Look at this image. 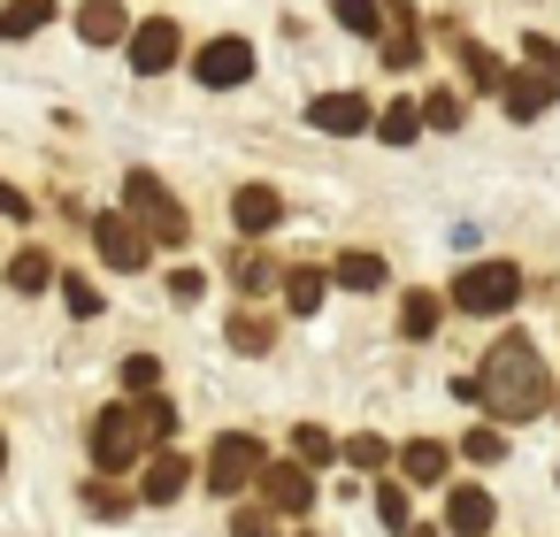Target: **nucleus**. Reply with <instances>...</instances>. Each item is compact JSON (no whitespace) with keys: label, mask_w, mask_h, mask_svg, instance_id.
<instances>
[{"label":"nucleus","mask_w":560,"mask_h":537,"mask_svg":"<svg viewBox=\"0 0 560 537\" xmlns=\"http://www.w3.org/2000/svg\"><path fill=\"white\" fill-rule=\"evenodd\" d=\"M231 284L238 292H261V284H277V261L269 254H231Z\"/></svg>","instance_id":"nucleus-27"},{"label":"nucleus","mask_w":560,"mask_h":537,"mask_svg":"<svg viewBox=\"0 0 560 537\" xmlns=\"http://www.w3.org/2000/svg\"><path fill=\"white\" fill-rule=\"evenodd\" d=\"M85 506L93 514H131V491H116V476H93L85 483Z\"/></svg>","instance_id":"nucleus-30"},{"label":"nucleus","mask_w":560,"mask_h":537,"mask_svg":"<svg viewBox=\"0 0 560 537\" xmlns=\"http://www.w3.org/2000/svg\"><path fill=\"white\" fill-rule=\"evenodd\" d=\"M323 292H330V277H323V269H292V277H284V307H292V315H315V307H323Z\"/></svg>","instance_id":"nucleus-23"},{"label":"nucleus","mask_w":560,"mask_h":537,"mask_svg":"<svg viewBox=\"0 0 560 537\" xmlns=\"http://www.w3.org/2000/svg\"><path fill=\"white\" fill-rule=\"evenodd\" d=\"M292 460L323 468V460H338V437H330V430H315V422H300V430H292Z\"/></svg>","instance_id":"nucleus-26"},{"label":"nucleus","mask_w":560,"mask_h":537,"mask_svg":"<svg viewBox=\"0 0 560 537\" xmlns=\"http://www.w3.org/2000/svg\"><path fill=\"white\" fill-rule=\"evenodd\" d=\"M131 70L139 78H162V70H177V55H185V32L170 24V16H147V24H131Z\"/></svg>","instance_id":"nucleus-7"},{"label":"nucleus","mask_w":560,"mask_h":537,"mask_svg":"<svg viewBox=\"0 0 560 537\" xmlns=\"http://www.w3.org/2000/svg\"><path fill=\"white\" fill-rule=\"evenodd\" d=\"M139 422H147V437H154V445H170V437H177V407H170L162 392H147V399H139Z\"/></svg>","instance_id":"nucleus-28"},{"label":"nucleus","mask_w":560,"mask_h":537,"mask_svg":"<svg viewBox=\"0 0 560 537\" xmlns=\"http://www.w3.org/2000/svg\"><path fill=\"white\" fill-rule=\"evenodd\" d=\"M514 300H522V269L514 261H468L453 277V307H468V315H506Z\"/></svg>","instance_id":"nucleus-4"},{"label":"nucleus","mask_w":560,"mask_h":537,"mask_svg":"<svg viewBox=\"0 0 560 537\" xmlns=\"http://www.w3.org/2000/svg\"><path fill=\"white\" fill-rule=\"evenodd\" d=\"M231 223H238L246 238H254V231H277V223H284V200H277L269 185H238V192H231Z\"/></svg>","instance_id":"nucleus-12"},{"label":"nucleus","mask_w":560,"mask_h":537,"mask_svg":"<svg viewBox=\"0 0 560 537\" xmlns=\"http://www.w3.org/2000/svg\"><path fill=\"white\" fill-rule=\"evenodd\" d=\"M47 24H55V0H9V9H0V39H32Z\"/></svg>","instance_id":"nucleus-17"},{"label":"nucleus","mask_w":560,"mask_h":537,"mask_svg":"<svg viewBox=\"0 0 560 537\" xmlns=\"http://www.w3.org/2000/svg\"><path fill=\"white\" fill-rule=\"evenodd\" d=\"M460 78H468L476 93H499V85H506V62H499L491 47H460Z\"/></svg>","instance_id":"nucleus-22"},{"label":"nucleus","mask_w":560,"mask_h":537,"mask_svg":"<svg viewBox=\"0 0 560 537\" xmlns=\"http://www.w3.org/2000/svg\"><path fill=\"white\" fill-rule=\"evenodd\" d=\"M438 323H445V300L438 292H407L399 300V338H438Z\"/></svg>","instance_id":"nucleus-16"},{"label":"nucleus","mask_w":560,"mask_h":537,"mask_svg":"<svg viewBox=\"0 0 560 537\" xmlns=\"http://www.w3.org/2000/svg\"><path fill=\"white\" fill-rule=\"evenodd\" d=\"M0 468H9V437H0Z\"/></svg>","instance_id":"nucleus-41"},{"label":"nucleus","mask_w":560,"mask_h":537,"mask_svg":"<svg viewBox=\"0 0 560 537\" xmlns=\"http://www.w3.org/2000/svg\"><path fill=\"white\" fill-rule=\"evenodd\" d=\"M93 254L108 261V269H124V277H139L147 261H154V238L131 223V215H93Z\"/></svg>","instance_id":"nucleus-6"},{"label":"nucleus","mask_w":560,"mask_h":537,"mask_svg":"<svg viewBox=\"0 0 560 537\" xmlns=\"http://www.w3.org/2000/svg\"><path fill=\"white\" fill-rule=\"evenodd\" d=\"M0 215H32V200H24L16 185H0Z\"/></svg>","instance_id":"nucleus-39"},{"label":"nucleus","mask_w":560,"mask_h":537,"mask_svg":"<svg viewBox=\"0 0 560 537\" xmlns=\"http://www.w3.org/2000/svg\"><path fill=\"white\" fill-rule=\"evenodd\" d=\"M231 346H238V353H269V346H277V323L238 307V315H231Z\"/></svg>","instance_id":"nucleus-25"},{"label":"nucleus","mask_w":560,"mask_h":537,"mask_svg":"<svg viewBox=\"0 0 560 537\" xmlns=\"http://www.w3.org/2000/svg\"><path fill=\"white\" fill-rule=\"evenodd\" d=\"M116 376H124V392H131V399H147V392L162 384V361H154V353H131V361H124Z\"/></svg>","instance_id":"nucleus-29"},{"label":"nucleus","mask_w":560,"mask_h":537,"mask_svg":"<svg viewBox=\"0 0 560 537\" xmlns=\"http://www.w3.org/2000/svg\"><path fill=\"white\" fill-rule=\"evenodd\" d=\"M78 39H85V47H124V39H131L124 0H85V9H78Z\"/></svg>","instance_id":"nucleus-11"},{"label":"nucleus","mask_w":560,"mask_h":537,"mask_svg":"<svg viewBox=\"0 0 560 537\" xmlns=\"http://www.w3.org/2000/svg\"><path fill=\"white\" fill-rule=\"evenodd\" d=\"M376 522L407 537V522H415V514H407V483H384V491H376Z\"/></svg>","instance_id":"nucleus-31"},{"label":"nucleus","mask_w":560,"mask_h":537,"mask_svg":"<svg viewBox=\"0 0 560 537\" xmlns=\"http://www.w3.org/2000/svg\"><path fill=\"white\" fill-rule=\"evenodd\" d=\"M261 468H269V460H261V437H254V430H223L215 453H208V491H215V499H238L246 483H261Z\"/></svg>","instance_id":"nucleus-5"},{"label":"nucleus","mask_w":560,"mask_h":537,"mask_svg":"<svg viewBox=\"0 0 560 537\" xmlns=\"http://www.w3.org/2000/svg\"><path fill=\"white\" fill-rule=\"evenodd\" d=\"M231 537H277V506H238L231 514Z\"/></svg>","instance_id":"nucleus-33"},{"label":"nucleus","mask_w":560,"mask_h":537,"mask_svg":"<svg viewBox=\"0 0 560 537\" xmlns=\"http://www.w3.org/2000/svg\"><path fill=\"white\" fill-rule=\"evenodd\" d=\"M124 215H131L154 246H185V238H192V215L170 200V185H162L154 170H131V177H124Z\"/></svg>","instance_id":"nucleus-2"},{"label":"nucleus","mask_w":560,"mask_h":537,"mask_svg":"<svg viewBox=\"0 0 560 537\" xmlns=\"http://www.w3.org/2000/svg\"><path fill=\"white\" fill-rule=\"evenodd\" d=\"M499 93H506V116H514V124H529V116L552 101V78H545V70H529V78H506Z\"/></svg>","instance_id":"nucleus-15"},{"label":"nucleus","mask_w":560,"mask_h":537,"mask_svg":"<svg viewBox=\"0 0 560 537\" xmlns=\"http://www.w3.org/2000/svg\"><path fill=\"white\" fill-rule=\"evenodd\" d=\"M185 483H192V460L162 445V453L147 460V499H154V506H170V499H185Z\"/></svg>","instance_id":"nucleus-14"},{"label":"nucleus","mask_w":560,"mask_h":537,"mask_svg":"<svg viewBox=\"0 0 560 537\" xmlns=\"http://www.w3.org/2000/svg\"><path fill=\"white\" fill-rule=\"evenodd\" d=\"M422 124L430 131H460V93H430L422 101Z\"/></svg>","instance_id":"nucleus-32"},{"label":"nucleus","mask_w":560,"mask_h":537,"mask_svg":"<svg viewBox=\"0 0 560 537\" xmlns=\"http://www.w3.org/2000/svg\"><path fill=\"white\" fill-rule=\"evenodd\" d=\"M415 131H422V101H392V108H376V139H384V147H415Z\"/></svg>","instance_id":"nucleus-18"},{"label":"nucleus","mask_w":560,"mask_h":537,"mask_svg":"<svg viewBox=\"0 0 560 537\" xmlns=\"http://www.w3.org/2000/svg\"><path fill=\"white\" fill-rule=\"evenodd\" d=\"M445 529H453V537H491V491L460 483V491L445 499Z\"/></svg>","instance_id":"nucleus-13"},{"label":"nucleus","mask_w":560,"mask_h":537,"mask_svg":"<svg viewBox=\"0 0 560 537\" xmlns=\"http://www.w3.org/2000/svg\"><path fill=\"white\" fill-rule=\"evenodd\" d=\"M460 453H468V460H499V453H506V437L483 422V430H468V437H460Z\"/></svg>","instance_id":"nucleus-37"},{"label":"nucleus","mask_w":560,"mask_h":537,"mask_svg":"<svg viewBox=\"0 0 560 537\" xmlns=\"http://www.w3.org/2000/svg\"><path fill=\"white\" fill-rule=\"evenodd\" d=\"M346 460H353V468H384V460H392V445H384V437H353V445H346Z\"/></svg>","instance_id":"nucleus-38"},{"label":"nucleus","mask_w":560,"mask_h":537,"mask_svg":"<svg viewBox=\"0 0 560 537\" xmlns=\"http://www.w3.org/2000/svg\"><path fill=\"white\" fill-rule=\"evenodd\" d=\"M407 537H445V529L438 522H407Z\"/></svg>","instance_id":"nucleus-40"},{"label":"nucleus","mask_w":560,"mask_h":537,"mask_svg":"<svg viewBox=\"0 0 560 537\" xmlns=\"http://www.w3.org/2000/svg\"><path fill=\"white\" fill-rule=\"evenodd\" d=\"M9 284H16V292H47V284H55V254H47V246H24V254L9 261Z\"/></svg>","instance_id":"nucleus-19"},{"label":"nucleus","mask_w":560,"mask_h":537,"mask_svg":"<svg viewBox=\"0 0 560 537\" xmlns=\"http://www.w3.org/2000/svg\"><path fill=\"white\" fill-rule=\"evenodd\" d=\"M200 292H208V277H200L192 261H177V269H170V300L185 307V300H200Z\"/></svg>","instance_id":"nucleus-36"},{"label":"nucleus","mask_w":560,"mask_h":537,"mask_svg":"<svg viewBox=\"0 0 560 537\" xmlns=\"http://www.w3.org/2000/svg\"><path fill=\"white\" fill-rule=\"evenodd\" d=\"M476 399L491 407V422H529V415L552 407V376H545V361H537V346L522 330H506L476 361Z\"/></svg>","instance_id":"nucleus-1"},{"label":"nucleus","mask_w":560,"mask_h":537,"mask_svg":"<svg viewBox=\"0 0 560 537\" xmlns=\"http://www.w3.org/2000/svg\"><path fill=\"white\" fill-rule=\"evenodd\" d=\"M522 55H529V62H537V70H545V78L560 85V39H545V32H529V39H522Z\"/></svg>","instance_id":"nucleus-35"},{"label":"nucleus","mask_w":560,"mask_h":537,"mask_svg":"<svg viewBox=\"0 0 560 537\" xmlns=\"http://www.w3.org/2000/svg\"><path fill=\"white\" fill-rule=\"evenodd\" d=\"M62 300H70V315H78V323H93V315H101V292H93L85 277H62Z\"/></svg>","instance_id":"nucleus-34"},{"label":"nucleus","mask_w":560,"mask_h":537,"mask_svg":"<svg viewBox=\"0 0 560 537\" xmlns=\"http://www.w3.org/2000/svg\"><path fill=\"white\" fill-rule=\"evenodd\" d=\"M330 277H338L346 292H376V284H384V254H361V246H353V254H338Z\"/></svg>","instance_id":"nucleus-20"},{"label":"nucleus","mask_w":560,"mask_h":537,"mask_svg":"<svg viewBox=\"0 0 560 537\" xmlns=\"http://www.w3.org/2000/svg\"><path fill=\"white\" fill-rule=\"evenodd\" d=\"M307 124H315L323 139H353V131L376 124V108H369L361 93H315V101H307Z\"/></svg>","instance_id":"nucleus-9"},{"label":"nucleus","mask_w":560,"mask_h":537,"mask_svg":"<svg viewBox=\"0 0 560 537\" xmlns=\"http://www.w3.org/2000/svg\"><path fill=\"white\" fill-rule=\"evenodd\" d=\"M147 422H139V407L124 399V407H101L93 415V460H101V476H124V468H139L147 460Z\"/></svg>","instance_id":"nucleus-3"},{"label":"nucleus","mask_w":560,"mask_h":537,"mask_svg":"<svg viewBox=\"0 0 560 537\" xmlns=\"http://www.w3.org/2000/svg\"><path fill=\"white\" fill-rule=\"evenodd\" d=\"M261 499H269L277 514H307V506H315V468H307V460H277V468H261Z\"/></svg>","instance_id":"nucleus-10"},{"label":"nucleus","mask_w":560,"mask_h":537,"mask_svg":"<svg viewBox=\"0 0 560 537\" xmlns=\"http://www.w3.org/2000/svg\"><path fill=\"white\" fill-rule=\"evenodd\" d=\"M399 476H407V483H438V476H445V445H438V437H415V445L399 453Z\"/></svg>","instance_id":"nucleus-21"},{"label":"nucleus","mask_w":560,"mask_h":537,"mask_svg":"<svg viewBox=\"0 0 560 537\" xmlns=\"http://www.w3.org/2000/svg\"><path fill=\"white\" fill-rule=\"evenodd\" d=\"M330 16H338L353 39H376V32H384V0H330Z\"/></svg>","instance_id":"nucleus-24"},{"label":"nucleus","mask_w":560,"mask_h":537,"mask_svg":"<svg viewBox=\"0 0 560 537\" xmlns=\"http://www.w3.org/2000/svg\"><path fill=\"white\" fill-rule=\"evenodd\" d=\"M192 78L215 85V93H223V85H246V78H254V47H246V39H208V47L192 55Z\"/></svg>","instance_id":"nucleus-8"}]
</instances>
